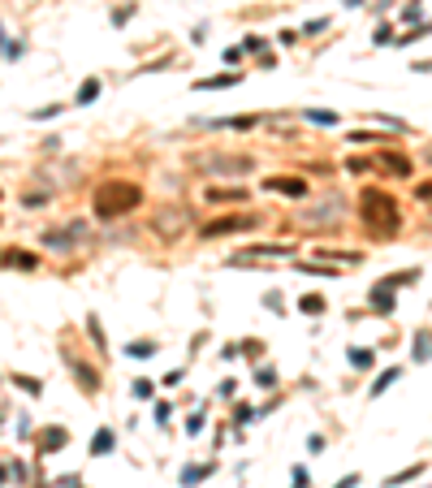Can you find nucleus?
Masks as SVG:
<instances>
[{
	"label": "nucleus",
	"mask_w": 432,
	"mask_h": 488,
	"mask_svg": "<svg viewBox=\"0 0 432 488\" xmlns=\"http://www.w3.org/2000/svg\"><path fill=\"white\" fill-rule=\"evenodd\" d=\"M134 207H143V186L138 182H121V177H108L91 190V212L95 221H121L130 216Z\"/></svg>",
	"instance_id": "1"
},
{
	"label": "nucleus",
	"mask_w": 432,
	"mask_h": 488,
	"mask_svg": "<svg viewBox=\"0 0 432 488\" xmlns=\"http://www.w3.org/2000/svg\"><path fill=\"white\" fill-rule=\"evenodd\" d=\"M359 221H363V230L372 234V238H393L398 230H402L398 199H393L389 190H380V186H367V190H363V199H359Z\"/></svg>",
	"instance_id": "2"
},
{
	"label": "nucleus",
	"mask_w": 432,
	"mask_h": 488,
	"mask_svg": "<svg viewBox=\"0 0 432 488\" xmlns=\"http://www.w3.org/2000/svg\"><path fill=\"white\" fill-rule=\"evenodd\" d=\"M195 173L203 177H243V173H255V156H234V152H203L190 160Z\"/></svg>",
	"instance_id": "3"
},
{
	"label": "nucleus",
	"mask_w": 432,
	"mask_h": 488,
	"mask_svg": "<svg viewBox=\"0 0 432 488\" xmlns=\"http://www.w3.org/2000/svg\"><path fill=\"white\" fill-rule=\"evenodd\" d=\"M346 221V203H342V194H329V199H320L316 207H298L294 212V225L298 230H338V225Z\"/></svg>",
	"instance_id": "4"
},
{
	"label": "nucleus",
	"mask_w": 432,
	"mask_h": 488,
	"mask_svg": "<svg viewBox=\"0 0 432 488\" xmlns=\"http://www.w3.org/2000/svg\"><path fill=\"white\" fill-rule=\"evenodd\" d=\"M87 238H91V225H87V221H70L65 230H48L39 242H43L48 251H56V255H70L78 242H87Z\"/></svg>",
	"instance_id": "5"
},
{
	"label": "nucleus",
	"mask_w": 432,
	"mask_h": 488,
	"mask_svg": "<svg viewBox=\"0 0 432 488\" xmlns=\"http://www.w3.org/2000/svg\"><path fill=\"white\" fill-rule=\"evenodd\" d=\"M152 230H156V238H165V242H178V238L190 230V212H186V207H156V221H152Z\"/></svg>",
	"instance_id": "6"
},
{
	"label": "nucleus",
	"mask_w": 432,
	"mask_h": 488,
	"mask_svg": "<svg viewBox=\"0 0 432 488\" xmlns=\"http://www.w3.org/2000/svg\"><path fill=\"white\" fill-rule=\"evenodd\" d=\"M255 225H260V216L255 212H243V216H216V221H207L199 238H229V234H251Z\"/></svg>",
	"instance_id": "7"
},
{
	"label": "nucleus",
	"mask_w": 432,
	"mask_h": 488,
	"mask_svg": "<svg viewBox=\"0 0 432 488\" xmlns=\"http://www.w3.org/2000/svg\"><path fill=\"white\" fill-rule=\"evenodd\" d=\"M251 259H298V247L294 242H255L234 255V264H251Z\"/></svg>",
	"instance_id": "8"
},
{
	"label": "nucleus",
	"mask_w": 432,
	"mask_h": 488,
	"mask_svg": "<svg viewBox=\"0 0 432 488\" xmlns=\"http://www.w3.org/2000/svg\"><path fill=\"white\" fill-rule=\"evenodd\" d=\"M212 476H216V462H186L178 471V484L182 488H199L203 480H212Z\"/></svg>",
	"instance_id": "9"
},
{
	"label": "nucleus",
	"mask_w": 432,
	"mask_h": 488,
	"mask_svg": "<svg viewBox=\"0 0 432 488\" xmlns=\"http://www.w3.org/2000/svg\"><path fill=\"white\" fill-rule=\"evenodd\" d=\"M264 190L285 194V199H302V194H307V182H302V177H264Z\"/></svg>",
	"instance_id": "10"
},
{
	"label": "nucleus",
	"mask_w": 432,
	"mask_h": 488,
	"mask_svg": "<svg viewBox=\"0 0 432 488\" xmlns=\"http://www.w3.org/2000/svg\"><path fill=\"white\" fill-rule=\"evenodd\" d=\"M372 165H380V169H389V177H411V156H402V152H380Z\"/></svg>",
	"instance_id": "11"
},
{
	"label": "nucleus",
	"mask_w": 432,
	"mask_h": 488,
	"mask_svg": "<svg viewBox=\"0 0 432 488\" xmlns=\"http://www.w3.org/2000/svg\"><path fill=\"white\" fill-rule=\"evenodd\" d=\"M70 367H74V376H78V389H83L87 398H95V394H100V372H95V367H87V363H78L74 354H70Z\"/></svg>",
	"instance_id": "12"
},
{
	"label": "nucleus",
	"mask_w": 432,
	"mask_h": 488,
	"mask_svg": "<svg viewBox=\"0 0 432 488\" xmlns=\"http://www.w3.org/2000/svg\"><path fill=\"white\" fill-rule=\"evenodd\" d=\"M367 307H372L376 316H393L398 312V298H393V289H385V285H372V294H367Z\"/></svg>",
	"instance_id": "13"
},
{
	"label": "nucleus",
	"mask_w": 432,
	"mask_h": 488,
	"mask_svg": "<svg viewBox=\"0 0 432 488\" xmlns=\"http://www.w3.org/2000/svg\"><path fill=\"white\" fill-rule=\"evenodd\" d=\"M70 445V428H43L39 432V454H61V449H65Z\"/></svg>",
	"instance_id": "14"
},
{
	"label": "nucleus",
	"mask_w": 432,
	"mask_h": 488,
	"mask_svg": "<svg viewBox=\"0 0 432 488\" xmlns=\"http://www.w3.org/2000/svg\"><path fill=\"white\" fill-rule=\"evenodd\" d=\"M247 194H251L247 186H212L203 199L207 203H247Z\"/></svg>",
	"instance_id": "15"
},
{
	"label": "nucleus",
	"mask_w": 432,
	"mask_h": 488,
	"mask_svg": "<svg viewBox=\"0 0 432 488\" xmlns=\"http://www.w3.org/2000/svg\"><path fill=\"white\" fill-rule=\"evenodd\" d=\"M424 471H428V462H411V467H402V471H393V476L380 484V488H407L411 480H420Z\"/></svg>",
	"instance_id": "16"
},
{
	"label": "nucleus",
	"mask_w": 432,
	"mask_h": 488,
	"mask_svg": "<svg viewBox=\"0 0 432 488\" xmlns=\"http://www.w3.org/2000/svg\"><path fill=\"white\" fill-rule=\"evenodd\" d=\"M238 83H243V74L229 70V74H216V78H199L195 91H225V87H238Z\"/></svg>",
	"instance_id": "17"
},
{
	"label": "nucleus",
	"mask_w": 432,
	"mask_h": 488,
	"mask_svg": "<svg viewBox=\"0 0 432 488\" xmlns=\"http://www.w3.org/2000/svg\"><path fill=\"white\" fill-rule=\"evenodd\" d=\"M113 445H117V432L113 428H95V436H91V454H95V458H108Z\"/></svg>",
	"instance_id": "18"
},
{
	"label": "nucleus",
	"mask_w": 432,
	"mask_h": 488,
	"mask_svg": "<svg viewBox=\"0 0 432 488\" xmlns=\"http://www.w3.org/2000/svg\"><path fill=\"white\" fill-rule=\"evenodd\" d=\"M402 376H407L402 367H385V372H380V376L372 380V389H367V394H372V398H380V394H389V389H393L398 380H402Z\"/></svg>",
	"instance_id": "19"
},
{
	"label": "nucleus",
	"mask_w": 432,
	"mask_h": 488,
	"mask_svg": "<svg viewBox=\"0 0 432 488\" xmlns=\"http://www.w3.org/2000/svg\"><path fill=\"white\" fill-rule=\"evenodd\" d=\"M316 259H320V264H329V259H333V264H359V251H329V247H316Z\"/></svg>",
	"instance_id": "20"
},
{
	"label": "nucleus",
	"mask_w": 432,
	"mask_h": 488,
	"mask_svg": "<svg viewBox=\"0 0 432 488\" xmlns=\"http://www.w3.org/2000/svg\"><path fill=\"white\" fill-rule=\"evenodd\" d=\"M100 91H104V83H100V78H87V83L83 87H78V95H74V104H95V100H100Z\"/></svg>",
	"instance_id": "21"
},
{
	"label": "nucleus",
	"mask_w": 432,
	"mask_h": 488,
	"mask_svg": "<svg viewBox=\"0 0 432 488\" xmlns=\"http://www.w3.org/2000/svg\"><path fill=\"white\" fill-rule=\"evenodd\" d=\"M346 359H350V367H355V372H372L376 354H372V350H359V346H350V350H346Z\"/></svg>",
	"instance_id": "22"
},
{
	"label": "nucleus",
	"mask_w": 432,
	"mask_h": 488,
	"mask_svg": "<svg viewBox=\"0 0 432 488\" xmlns=\"http://www.w3.org/2000/svg\"><path fill=\"white\" fill-rule=\"evenodd\" d=\"M415 281H420V268H402V272H389L380 285H385V289H398V285H415Z\"/></svg>",
	"instance_id": "23"
},
{
	"label": "nucleus",
	"mask_w": 432,
	"mask_h": 488,
	"mask_svg": "<svg viewBox=\"0 0 432 488\" xmlns=\"http://www.w3.org/2000/svg\"><path fill=\"white\" fill-rule=\"evenodd\" d=\"M432 359V329H420L415 333V363H428Z\"/></svg>",
	"instance_id": "24"
},
{
	"label": "nucleus",
	"mask_w": 432,
	"mask_h": 488,
	"mask_svg": "<svg viewBox=\"0 0 432 488\" xmlns=\"http://www.w3.org/2000/svg\"><path fill=\"white\" fill-rule=\"evenodd\" d=\"M156 350H160V346H156L152 337H138V341H130V346H125V354H130V359H152Z\"/></svg>",
	"instance_id": "25"
},
{
	"label": "nucleus",
	"mask_w": 432,
	"mask_h": 488,
	"mask_svg": "<svg viewBox=\"0 0 432 488\" xmlns=\"http://www.w3.org/2000/svg\"><path fill=\"white\" fill-rule=\"evenodd\" d=\"M255 385L264 389V394H273V389L281 385V376H277V367H255V376H251Z\"/></svg>",
	"instance_id": "26"
},
{
	"label": "nucleus",
	"mask_w": 432,
	"mask_h": 488,
	"mask_svg": "<svg viewBox=\"0 0 432 488\" xmlns=\"http://www.w3.org/2000/svg\"><path fill=\"white\" fill-rule=\"evenodd\" d=\"M212 130H255L260 117H225V121H207Z\"/></svg>",
	"instance_id": "27"
},
{
	"label": "nucleus",
	"mask_w": 432,
	"mask_h": 488,
	"mask_svg": "<svg viewBox=\"0 0 432 488\" xmlns=\"http://www.w3.org/2000/svg\"><path fill=\"white\" fill-rule=\"evenodd\" d=\"M302 117H307L311 125H329V130L338 125V112H333V108H329V112H325V108H302Z\"/></svg>",
	"instance_id": "28"
},
{
	"label": "nucleus",
	"mask_w": 432,
	"mask_h": 488,
	"mask_svg": "<svg viewBox=\"0 0 432 488\" xmlns=\"http://www.w3.org/2000/svg\"><path fill=\"white\" fill-rule=\"evenodd\" d=\"M346 143H355V148H363V143H389V134H376V130H350Z\"/></svg>",
	"instance_id": "29"
},
{
	"label": "nucleus",
	"mask_w": 432,
	"mask_h": 488,
	"mask_svg": "<svg viewBox=\"0 0 432 488\" xmlns=\"http://www.w3.org/2000/svg\"><path fill=\"white\" fill-rule=\"evenodd\" d=\"M130 394H134L138 402H147V398H156V380H152V376H134V385H130Z\"/></svg>",
	"instance_id": "30"
},
{
	"label": "nucleus",
	"mask_w": 432,
	"mask_h": 488,
	"mask_svg": "<svg viewBox=\"0 0 432 488\" xmlns=\"http://www.w3.org/2000/svg\"><path fill=\"white\" fill-rule=\"evenodd\" d=\"M298 312L302 316H325V298H320V294H302L298 298Z\"/></svg>",
	"instance_id": "31"
},
{
	"label": "nucleus",
	"mask_w": 432,
	"mask_h": 488,
	"mask_svg": "<svg viewBox=\"0 0 432 488\" xmlns=\"http://www.w3.org/2000/svg\"><path fill=\"white\" fill-rule=\"evenodd\" d=\"M294 268H298V272H307V276H329V281L338 276V268H333V264L325 268V264H302V259H294Z\"/></svg>",
	"instance_id": "32"
},
{
	"label": "nucleus",
	"mask_w": 432,
	"mask_h": 488,
	"mask_svg": "<svg viewBox=\"0 0 432 488\" xmlns=\"http://www.w3.org/2000/svg\"><path fill=\"white\" fill-rule=\"evenodd\" d=\"M5 259H9V264H13V268H26V272H30V268H35V264H39V255H30V251H9Z\"/></svg>",
	"instance_id": "33"
},
{
	"label": "nucleus",
	"mask_w": 432,
	"mask_h": 488,
	"mask_svg": "<svg viewBox=\"0 0 432 488\" xmlns=\"http://www.w3.org/2000/svg\"><path fill=\"white\" fill-rule=\"evenodd\" d=\"M87 329H91L95 350H100V354H108V341H104V329H100V316H87Z\"/></svg>",
	"instance_id": "34"
},
{
	"label": "nucleus",
	"mask_w": 432,
	"mask_h": 488,
	"mask_svg": "<svg viewBox=\"0 0 432 488\" xmlns=\"http://www.w3.org/2000/svg\"><path fill=\"white\" fill-rule=\"evenodd\" d=\"M376 165H372V160H367V156H350L346 160V173H355V177H363V173H372Z\"/></svg>",
	"instance_id": "35"
},
{
	"label": "nucleus",
	"mask_w": 432,
	"mask_h": 488,
	"mask_svg": "<svg viewBox=\"0 0 432 488\" xmlns=\"http://www.w3.org/2000/svg\"><path fill=\"white\" fill-rule=\"evenodd\" d=\"M182 428H186V436H199V432L207 428V415H203V411H195V415H186V424H182Z\"/></svg>",
	"instance_id": "36"
},
{
	"label": "nucleus",
	"mask_w": 432,
	"mask_h": 488,
	"mask_svg": "<svg viewBox=\"0 0 432 488\" xmlns=\"http://www.w3.org/2000/svg\"><path fill=\"white\" fill-rule=\"evenodd\" d=\"M420 18H424V0H411V5L402 9V22L407 26H420Z\"/></svg>",
	"instance_id": "37"
},
{
	"label": "nucleus",
	"mask_w": 432,
	"mask_h": 488,
	"mask_svg": "<svg viewBox=\"0 0 432 488\" xmlns=\"http://www.w3.org/2000/svg\"><path fill=\"white\" fill-rule=\"evenodd\" d=\"M13 385H18L22 394H30V398H39V394H43V385H39L35 376H13Z\"/></svg>",
	"instance_id": "38"
},
{
	"label": "nucleus",
	"mask_w": 432,
	"mask_h": 488,
	"mask_svg": "<svg viewBox=\"0 0 432 488\" xmlns=\"http://www.w3.org/2000/svg\"><path fill=\"white\" fill-rule=\"evenodd\" d=\"M264 307H268L273 316H285V312H281V307H285V294H281V289H268V294H264Z\"/></svg>",
	"instance_id": "39"
},
{
	"label": "nucleus",
	"mask_w": 432,
	"mask_h": 488,
	"mask_svg": "<svg viewBox=\"0 0 432 488\" xmlns=\"http://www.w3.org/2000/svg\"><path fill=\"white\" fill-rule=\"evenodd\" d=\"M238 354H247V359H260V354H264V341H255V337L238 341Z\"/></svg>",
	"instance_id": "40"
},
{
	"label": "nucleus",
	"mask_w": 432,
	"mask_h": 488,
	"mask_svg": "<svg viewBox=\"0 0 432 488\" xmlns=\"http://www.w3.org/2000/svg\"><path fill=\"white\" fill-rule=\"evenodd\" d=\"M290 488H311V471L307 467H294L290 471Z\"/></svg>",
	"instance_id": "41"
},
{
	"label": "nucleus",
	"mask_w": 432,
	"mask_h": 488,
	"mask_svg": "<svg viewBox=\"0 0 432 488\" xmlns=\"http://www.w3.org/2000/svg\"><path fill=\"white\" fill-rule=\"evenodd\" d=\"M320 30H329V18H311L298 26V35H320Z\"/></svg>",
	"instance_id": "42"
},
{
	"label": "nucleus",
	"mask_w": 432,
	"mask_h": 488,
	"mask_svg": "<svg viewBox=\"0 0 432 488\" xmlns=\"http://www.w3.org/2000/svg\"><path fill=\"white\" fill-rule=\"evenodd\" d=\"M152 415H156V424L165 428V424H169V415H173V406H169V402H156V411H152Z\"/></svg>",
	"instance_id": "43"
},
{
	"label": "nucleus",
	"mask_w": 432,
	"mask_h": 488,
	"mask_svg": "<svg viewBox=\"0 0 432 488\" xmlns=\"http://www.w3.org/2000/svg\"><path fill=\"white\" fill-rule=\"evenodd\" d=\"M234 419H238V428H247V424H255V411H251V406H238Z\"/></svg>",
	"instance_id": "44"
},
{
	"label": "nucleus",
	"mask_w": 432,
	"mask_h": 488,
	"mask_svg": "<svg viewBox=\"0 0 432 488\" xmlns=\"http://www.w3.org/2000/svg\"><path fill=\"white\" fill-rule=\"evenodd\" d=\"M134 18V5H125V9H113V26H125Z\"/></svg>",
	"instance_id": "45"
},
{
	"label": "nucleus",
	"mask_w": 432,
	"mask_h": 488,
	"mask_svg": "<svg viewBox=\"0 0 432 488\" xmlns=\"http://www.w3.org/2000/svg\"><path fill=\"white\" fill-rule=\"evenodd\" d=\"M264 48H268V43H264L260 35H247V39H243V52H264Z\"/></svg>",
	"instance_id": "46"
},
{
	"label": "nucleus",
	"mask_w": 432,
	"mask_h": 488,
	"mask_svg": "<svg viewBox=\"0 0 432 488\" xmlns=\"http://www.w3.org/2000/svg\"><path fill=\"white\" fill-rule=\"evenodd\" d=\"M9 476L18 480V484H26V480H30V467H26V462H13V467H9Z\"/></svg>",
	"instance_id": "47"
},
{
	"label": "nucleus",
	"mask_w": 432,
	"mask_h": 488,
	"mask_svg": "<svg viewBox=\"0 0 432 488\" xmlns=\"http://www.w3.org/2000/svg\"><path fill=\"white\" fill-rule=\"evenodd\" d=\"M380 48H385V43H393V26H376V35H372Z\"/></svg>",
	"instance_id": "48"
},
{
	"label": "nucleus",
	"mask_w": 432,
	"mask_h": 488,
	"mask_svg": "<svg viewBox=\"0 0 432 488\" xmlns=\"http://www.w3.org/2000/svg\"><path fill=\"white\" fill-rule=\"evenodd\" d=\"M56 112H61V104H52V108H39V112H30V117H35V121H52Z\"/></svg>",
	"instance_id": "49"
},
{
	"label": "nucleus",
	"mask_w": 432,
	"mask_h": 488,
	"mask_svg": "<svg viewBox=\"0 0 432 488\" xmlns=\"http://www.w3.org/2000/svg\"><path fill=\"white\" fill-rule=\"evenodd\" d=\"M294 39H298V30H294V26H285V30H281V35H277V43H281V48H290Z\"/></svg>",
	"instance_id": "50"
},
{
	"label": "nucleus",
	"mask_w": 432,
	"mask_h": 488,
	"mask_svg": "<svg viewBox=\"0 0 432 488\" xmlns=\"http://www.w3.org/2000/svg\"><path fill=\"white\" fill-rule=\"evenodd\" d=\"M307 449H311V454H325V436L311 432V436H307Z\"/></svg>",
	"instance_id": "51"
},
{
	"label": "nucleus",
	"mask_w": 432,
	"mask_h": 488,
	"mask_svg": "<svg viewBox=\"0 0 432 488\" xmlns=\"http://www.w3.org/2000/svg\"><path fill=\"white\" fill-rule=\"evenodd\" d=\"M247 52H243V48H225V65H238V61H243Z\"/></svg>",
	"instance_id": "52"
},
{
	"label": "nucleus",
	"mask_w": 432,
	"mask_h": 488,
	"mask_svg": "<svg viewBox=\"0 0 432 488\" xmlns=\"http://www.w3.org/2000/svg\"><path fill=\"white\" fill-rule=\"evenodd\" d=\"M216 394H220V398H234V394H238V385H234V380H220Z\"/></svg>",
	"instance_id": "53"
},
{
	"label": "nucleus",
	"mask_w": 432,
	"mask_h": 488,
	"mask_svg": "<svg viewBox=\"0 0 432 488\" xmlns=\"http://www.w3.org/2000/svg\"><path fill=\"white\" fill-rule=\"evenodd\" d=\"M220 359H225V363H234V359H238V341H234V346H220Z\"/></svg>",
	"instance_id": "54"
},
{
	"label": "nucleus",
	"mask_w": 432,
	"mask_h": 488,
	"mask_svg": "<svg viewBox=\"0 0 432 488\" xmlns=\"http://www.w3.org/2000/svg\"><path fill=\"white\" fill-rule=\"evenodd\" d=\"M160 385H165V389H178V385H182V372H169V376L160 380Z\"/></svg>",
	"instance_id": "55"
},
{
	"label": "nucleus",
	"mask_w": 432,
	"mask_h": 488,
	"mask_svg": "<svg viewBox=\"0 0 432 488\" xmlns=\"http://www.w3.org/2000/svg\"><path fill=\"white\" fill-rule=\"evenodd\" d=\"M355 484H359V476H355V471H350V476H342V480L333 484V488H355Z\"/></svg>",
	"instance_id": "56"
},
{
	"label": "nucleus",
	"mask_w": 432,
	"mask_h": 488,
	"mask_svg": "<svg viewBox=\"0 0 432 488\" xmlns=\"http://www.w3.org/2000/svg\"><path fill=\"white\" fill-rule=\"evenodd\" d=\"M30 432H35V428H30V419H26V415H18V436H30Z\"/></svg>",
	"instance_id": "57"
},
{
	"label": "nucleus",
	"mask_w": 432,
	"mask_h": 488,
	"mask_svg": "<svg viewBox=\"0 0 432 488\" xmlns=\"http://www.w3.org/2000/svg\"><path fill=\"white\" fill-rule=\"evenodd\" d=\"M56 488H78V476H61V480H56Z\"/></svg>",
	"instance_id": "58"
},
{
	"label": "nucleus",
	"mask_w": 432,
	"mask_h": 488,
	"mask_svg": "<svg viewBox=\"0 0 432 488\" xmlns=\"http://www.w3.org/2000/svg\"><path fill=\"white\" fill-rule=\"evenodd\" d=\"M411 70H415V74H432V61H415Z\"/></svg>",
	"instance_id": "59"
},
{
	"label": "nucleus",
	"mask_w": 432,
	"mask_h": 488,
	"mask_svg": "<svg viewBox=\"0 0 432 488\" xmlns=\"http://www.w3.org/2000/svg\"><path fill=\"white\" fill-rule=\"evenodd\" d=\"M428 488H432V484H428Z\"/></svg>",
	"instance_id": "60"
}]
</instances>
